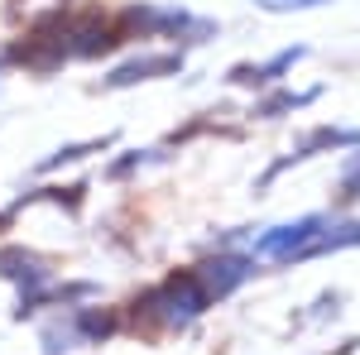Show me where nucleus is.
<instances>
[{"mask_svg": "<svg viewBox=\"0 0 360 355\" xmlns=\"http://www.w3.org/2000/svg\"><path fill=\"white\" fill-rule=\"evenodd\" d=\"M149 302L164 312V322H188V317H197L212 298H207V288L197 283V273H173L159 293H149Z\"/></svg>", "mask_w": 360, "mask_h": 355, "instance_id": "f257e3e1", "label": "nucleus"}, {"mask_svg": "<svg viewBox=\"0 0 360 355\" xmlns=\"http://www.w3.org/2000/svg\"><path fill=\"white\" fill-rule=\"evenodd\" d=\"M115 39H120V29H115L106 15H96V10H91V15H82L77 25L68 29V49H72L77 58H96V53H106Z\"/></svg>", "mask_w": 360, "mask_h": 355, "instance_id": "f03ea898", "label": "nucleus"}, {"mask_svg": "<svg viewBox=\"0 0 360 355\" xmlns=\"http://www.w3.org/2000/svg\"><path fill=\"white\" fill-rule=\"evenodd\" d=\"M317 231H322L317 217H303V221H293V226H274L269 235H259V254H269V259H293V254H303V245Z\"/></svg>", "mask_w": 360, "mask_h": 355, "instance_id": "7ed1b4c3", "label": "nucleus"}, {"mask_svg": "<svg viewBox=\"0 0 360 355\" xmlns=\"http://www.w3.org/2000/svg\"><path fill=\"white\" fill-rule=\"evenodd\" d=\"M193 273H197V283L207 288V298H226L231 288H240V283H245L250 264H245V259H236V254H217V259H207V264L193 269Z\"/></svg>", "mask_w": 360, "mask_h": 355, "instance_id": "20e7f679", "label": "nucleus"}, {"mask_svg": "<svg viewBox=\"0 0 360 355\" xmlns=\"http://www.w3.org/2000/svg\"><path fill=\"white\" fill-rule=\"evenodd\" d=\"M183 72V58L178 53H154V58H135V63H120L106 86H135V82H149V77H173Z\"/></svg>", "mask_w": 360, "mask_h": 355, "instance_id": "39448f33", "label": "nucleus"}, {"mask_svg": "<svg viewBox=\"0 0 360 355\" xmlns=\"http://www.w3.org/2000/svg\"><path fill=\"white\" fill-rule=\"evenodd\" d=\"M0 273L5 278H20V283H44V259L29 254V250H5L0 254Z\"/></svg>", "mask_w": 360, "mask_h": 355, "instance_id": "423d86ee", "label": "nucleus"}, {"mask_svg": "<svg viewBox=\"0 0 360 355\" xmlns=\"http://www.w3.org/2000/svg\"><path fill=\"white\" fill-rule=\"evenodd\" d=\"M346 245H360V221H346V226H336L327 235H312L303 245V254H322V250H346Z\"/></svg>", "mask_w": 360, "mask_h": 355, "instance_id": "0eeeda50", "label": "nucleus"}, {"mask_svg": "<svg viewBox=\"0 0 360 355\" xmlns=\"http://www.w3.org/2000/svg\"><path fill=\"white\" fill-rule=\"evenodd\" d=\"M106 144H111V139H91V144H68V149H58V154H53V159H49L44 168H58V164H77V159H86V154H96V149H106Z\"/></svg>", "mask_w": 360, "mask_h": 355, "instance_id": "6e6552de", "label": "nucleus"}, {"mask_svg": "<svg viewBox=\"0 0 360 355\" xmlns=\"http://www.w3.org/2000/svg\"><path fill=\"white\" fill-rule=\"evenodd\" d=\"M111 331H115L111 312H86L82 317V336H91V341H101V336H111Z\"/></svg>", "mask_w": 360, "mask_h": 355, "instance_id": "1a4fd4ad", "label": "nucleus"}, {"mask_svg": "<svg viewBox=\"0 0 360 355\" xmlns=\"http://www.w3.org/2000/svg\"><path fill=\"white\" fill-rule=\"evenodd\" d=\"M346 192H351V197H360V168L351 173V178H346Z\"/></svg>", "mask_w": 360, "mask_h": 355, "instance_id": "9d476101", "label": "nucleus"}]
</instances>
